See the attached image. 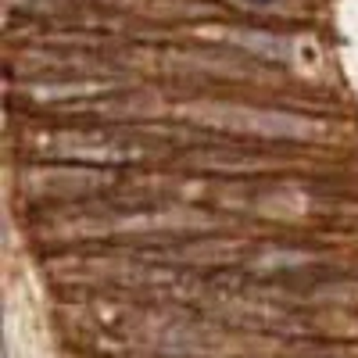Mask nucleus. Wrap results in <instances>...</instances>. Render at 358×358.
<instances>
[{"label": "nucleus", "instance_id": "f03ea898", "mask_svg": "<svg viewBox=\"0 0 358 358\" xmlns=\"http://www.w3.org/2000/svg\"><path fill=\"white\" fill-rule=\"evenodd\" d=\"M122 183L118 169H90V165H29L22 176V190L33 201H101L104 190H115Z\"/></svg>", "mask_w": 358, "mask_h": 358}, {"label": "nucleus", "instance_id": "7ed1b4c3", "mask_svg": "<svg viewBox=\"0 0 358 358\" xmlns=\"http://www.w3.org/2000/svg\"><path fill=\"white\" fill-rule=\"evenodd\" d=\"M229 8H241L251 15H276V18H301L305 0H222Z\"/></svg>", "mask_w": 358, "mask_h": 358}, {"label": "nucleus", "instance_id": "f257e3e1", "mask_svg": "<svg viewBox=\"0 0 358 358\" xmlns=\"http://www.w3.org/2000/svg\"><path fill=\"white\" fill-rule=\"evenodd\" d=\"M40 155L50 162L65 165H90V169H118L126 162L147 158V147L133 140V133L122 129H97V126H79V129H54L40 136Z\"/></svg>", "mask_w": 358, "mask_h": 358}]
</instances>
